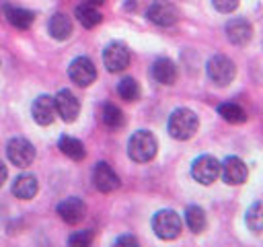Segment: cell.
I'll return each mask as SVG.
<instances>
[{
    "label": "cell",
    "mask_w": 263,
    "mask_h": 247,
    "mask_svg": "<svg viewBox=\"0 0 263 247\" xmlns=\"http://www.w3.org/2000/svg\"><path fill=\"white\" fill-rule=\"evenodd\" d=\"M115 245H129V247H136V245H138V239L132 237V235H123V237H119V239L115 241Z\"/></svg>",
    "instance_id": "cell-29"
},
{
    "label": "cell",
    "mask_w": 263,
    "mask_h": 247,
    "mask_svg": "<svg viewBox=\"0 0 263 247\" xmlns=\"http://www.w3.org/2000/svg\"><path fill=\"white\" fill-rule=\"evenodd\" d=\"M6 154H8V161L16 167H29L35 158V146L27 140V138H12L6 146Z\"/></svg>",
    "instance_id": "cell-9"
},
{
    "label": "cell",
    "mask_w": 263,
    "mask_h": 247,
    "mask_svg": "<svg viewBox=\"0 0 263 247\" xmlns=\"http://www.w3.org/2000/svg\"><path fill=\"white\" fill-rule=\"evenodd\" d=\"M125 8H127V10H134V8H136V2H134V0H127V2H125Z\"/></svg>",
    "instance_id": "cell-32"
},
{
    "label": "cell",
    "mask_w": 263,
    "mask_h": 247,
    "mask_svg": "<svg viewBox=\"0 0 263 247\" xmlns=\"http://www.w3.org/2000/svg\"><path fill=\"white\" fill-rule=\"evenodd\" d=\"M220 175H222L224 183H228V185H240V183L247 181L249 169L242 163V158H238V156H226L224 163H220Z\"/></svg>",
    "instance_id": "cell-11"
},
{
    "label": "cell",
    "mask_w": 263,
    "mask_h": 247,
    "mask_svg": "<svg viewBox=\"0 0 263 247\" xmlns=\"http://www.w3.org/2000/svg\"><path fill=\"white\" fill-rule=\"evenodd\" d=\"M53 103H55V113L66 121V123H72L78 113H80V101L78 97L68 91V89H62L58 91V95L53 97Z\"/></svg>",
    "instance_id": "cell-10"
},
{
    "label": "cell",
    "mask_w": 263,
    "mask_h": 247,
    "mask_svg": "<svg viewBox=\"0 0 263 247\" xmlns=\"http://www.w3.org/2000/svg\"><path fill=\"white\" fill-rule=\"evenodd\" d=\"M101 117H103V123L111 130H117L125 123V117H123V111L113 105V103H105L103 105V111H101Z\"/></svg>",
    "instance_id": "cell-24"
},
{
    "label": "cell",
    "mask_w": 263,
    "mask_h": 247,
    "mask_svg": "<svg viewBox=\"0 0 263 247\" xmlns=\"http://www.w3.org/2000/svg\"><path fill=\"white\" fill-rule=\"evenodd\" d=\"M185 222H187V226H189L191 233H195V235L203 233L205 226H208V218H205L203 208H199V206H189V208L185 210Z\"/></svg>",
    "instance_id": "cell-22"
},
{
    "label": "cell",
    "mask_w": 263,
    "mask_h": 247,
    "mask_svg": "<svg viewBox=\"0 0 263 247\" xmlns=\"http://www.w3.org/2000/svg\"><path fill=\"white\" fill-rule=\"evenodd\" d=\"M4 181H6V167H4V163L0 161V187L4 185Z\"/></svg>",
    "instance_id": "cell-30"
},
{
    "label": "cell",
    "mask_w": 263,
    "mask_h": 247,
    "mask_svg": "<svg viewBox=\"0 0 263 247\" xmlns=\"http://www.w3.org/2000/svg\"><path fill=\"white\" fill-rule=\"evenodd\" d=\"M212 4H214V8H216L218 12L228 14V12L236 10V6L240 4V0H212Z\"/></svg>",
    "instance_id": "cell-28"
},
{
    "label": "cell",
    "mask_w": 263,
    "mask_h": 247,
    "mask_svg": "<svg viewBox=\"0 0 263 247\" xmlns=\"http://www.w3.org/2000/svg\"><path fill=\"white\" fill-rule=\"evenodd\" d=\"M156 150H158V142H156L154 134L148 132V130H138L127 140V156L134 163L152 161L156 156Z\"/></svg>",
    "instance_id": "cell-1"
},
{
    "label": "cell",
    "mask_w": 263,
    "mask_h": 247,
    "mask_svg": "<svg viewBox=\"0 0 263 247\" xmlns=\"http://www.w3.org/2000/svg\"><path fill=\"white\" fill-rule=\"evenodd\" d=\"M146 16L150 23L158 25V27H173L177 21H179V10L173 2L168 0H154L148 10H146Z\"/></svg>",
    "instance_id": "cell-6"
},
{
    "label": "cell",
    "mask_w": 263,
    "mask_h": 247,
    "mask_svg": "<svg viewBox=\"0 0 263 247\" xmlns=\"http://www.w3.org/2000/svg\"><path fill=\"white\" fill-rule=\"evenodd\" d=\"M205 70H208L210 80H212L214 84H218V86L230 84V82L234 80V76H236V66H234V62H232L230 58H226V56H220V54L208 60Z\"/></svg>",
    "instance_id": "cell-4"
},
{
    "label": "cell",
    "mask_w": 263,
    "mask_h": 247,
    "mask_svg": "<svg viewBox=\"0 0 263 247\" xmlns=\"http://www.w3.org/2000/svg\"><path fill=\"white\" fill-rule=\"evenodd\" d=\"M68 76H70V80H72L74 84H78V86H90V84L95 82V78H97V68H95V64H92L90 58L78 56V58H74V60L70 62V66H68Z\"/></svg>",
    "instance_id": "cell-7"
},
{
    "label": "cell",
    "mask_w": 263,
    "mask_h": 247,
    "mask_svg": "<svg viewBox=\"0 0 263 247\" xmlns=\"http://www.w3.org/2000/svg\"><path fill=\"white\" fill-rule=\"evenodd\" d=\"M86 4H92V6H101V4H105L107 0H84Z\"/></svg>",
    "instance_id": "cell-31"
},
{
    "label": "cell",
    "mask_w": 263,
    "mask_h": 247,
    "mask_svg": "<svg viewBox=\"0 0 263 247\" xmlns=\"http://www.w3.org/2000/svg\"><path fill=\"white\" fill-rule=\"evenodd\" d=\"M6 19L14 29H29L35 21V12L27 10V8H14V6H6Z\"/></svg>",
    "instance_id": "cell-19"
},
{
    "label": "cell",
    "mask_w": 263,
    "mask_h": 247,
    "mask_svg": "<svg viewBox=\"0 0 263 247\" xmlns=\"http://www.w3.org/2000/svg\"><path fill=\"white\" fill-rule=\"evenodd\" d=\"M181 216L175 212V210H158L154 216H152V231L158 239L162 241H171V239H177L181 235Z\"/></svg>",
    "instance_id": "cell-3"
},
{
    "label": "cell",
    "mask_w": 263,
    "mask_h": 247,
    "mask_svg": "<svg viewBox=\"0 0 263 247\" xmlns=\"http://www.w3.org/2000/svg\"><path fill=\"white\" fill-rule=\"evenodd\" d=\"M199 128V119L195 111L187 107H179L168 115V134L175 140H189Z\"/></svg>",
    "instance_id": "cell-2"
},
{
    "label": "cell",
    "mask_w": 263,
    "mask_h": 247,
    "mask_svg": "<svg viewBox=\"0 0 263 247\" xmlns=\"http://www.w3.org/2000/svg\"><path fill=\"white\" fill-rule=\"evenodd\" d=\"M58 146H60V150H62L68 158H72V161H82V158L86 156L84 144H82L78 138H74V136H62L60 142H58Z\"/></svg>",
    "instance_id": "cell-20"
},
{
    "label": "cell",
    "mask_w": 263,
    "mask_h": 247,
    "mask_svg": "<svg viewBox=\"0 0 263 247\" xmlns=\"http://www.w3.org/2000/svg\"><path fill=\"white\" fill-rule=\"evenodd\" d=\"M92 183H95V187L99 191L111 193V191H115L119 187V177H117V173L113 171V167L109 163L101 161L92 169Z\"/></svg>",
    "instance_id": "cell-12"
},
{
    "label": "cell",
    "mask_w": 263,
    "mask_h": 247,
    "mask_svg": "<svg viewBox=\"0 0 263 247\" xmlns=\"http://www.w3.org/2000/svg\"><path fill=\"white\" fill-rule=\"evenodd\" d=\"M90 243H92V231H78L68 237V245H74V247H86Z\"/></svg>",
    "instance_id": "cell-27"
},
{
    "label": "cell",
    "mask_w": 263,
    "mask_h": 247,
    "mask_svg": "<svg viewBox=\"0 0 263 247\" xmlns=\"http://www.w3.org/2000/svg\"><path fill=\"white\" fill-rule=\"evenodd\" d=\"M226 37L232 45H247L253 39V25L247 19H230L226 23Z\"/></svg>",
    "instance_id": "cell-13"
},
{
    "label": "cell",
    "mask_w": 263,
    "mask_h": 247,
    "mask_svg": "<svg viewBox=\"0 0 263 247\" xmlns=\"http://www.w3.org/2000/svg\"><path fill=\"white\" fill-rule=\"evenodd\" d=\"M76 19H78V23H80L84 29H92V27H97V25L103 21V14L97 10V6L84 2V4L76 6Z\"/></svg>",
    "instance_id": "cell-21"
},
{
    "label": "cell",
    "mask_w": 263,
    "mask_h": 247,
    "mask_svg": "<svg viewBox=\"0 0 263 247\" xmlns=\"http://www.w3.org/2000/svg\"><path fill=\"white\" fill-rule=\"evenodd\" d=\"M58 214L68 224H78L86 216V204L80 198H66L58 204Z\"/></svg>",
    "instance_id": "cell-15"
},
{
    "label": "cell",
    "mask_w": 263,
    "mask_h": 247,
    "mask_svg": "<svg viewBox=\"0 0 263 247\" xmlns=\"http://www.w3.org/2000/svg\"><path fill=\"white\" fill-rule=\"evenodd\" d=\"M37 189H39L37 177L31 175V173H23V175H18V177L12 181V193H14L16 198H21V200H31V198H35Z\"/></svg>",
    "instance_id": "cell-17"
},
{
    "label": "cell",
    "mask_w": 263,
    "mask_h": 247,
    "mask_svg": "<svg viewBox=\"0 0 263 247\" xmlns=\"http://www.w3.org/2000/svg\"><path fill=\"white\" fill-rule=\"evenodd\" d=\"M117 93H119V97H121L123 101H138L142 91H140V84H138L136 78L125 76V78L119 80V84H117Z\"/></svg>",
    "instance_id": "cell-26"
},
{
    "label": "cell",
    "mask_w": 263,
    "mask_h": 247,
    "mask_svg": "<svg viewBox=\"0 0 263 247\" xmlns=\"http://www.w3.org/2000/svg\"><path fill=\"white\" fill-rule=\"evenodd\" d=\"M31 115L33 119L39 123V126H49L53 121V117L58 115L55 113V103H53V97L49 95H39L33 105H31Z\"/></svg>",
    "instance_id": "cell-14"
},
{
    "label": "cell",
    "mask_w": 263,
    "mask_h": 247,
    "mask_svg": "<svg viewBox=\"0 0 263 247\" xmlns=\"http://www.w3.org/2000/svg\"><path fill=\"white\" fill-rule=\"evenodd\" d=\"M218 115L228 123H242L247 121V111L238 103H222L218 105Z\"/></svg>",
    "instance_id": "cell-23"
},
{
    "label": "cell",
    "mask_w": 263,
    "mask_h": 247,
    "mask_svg": "<svg viewBox=\"0 0 263 247\" xmlns=\"http://www.w3.org/2000/svg\"><path fill=\"white\" fill-rule=\"evenodd\" d=\"M245 222L249 226L251 233L255 235H263V202H255L245 216Z\"/></svg>",
    "instance_id": "cell-25"
},
{
    "label": "cell",
    "mask_w": 263,
    "mask_h": 247,
    "mask_svg": "<svg viewBox=\"0 0 263 247\" xmlns=\"http://www.w3.org/2000/svg\"><path fill=\"white\" fill-rule=\"evenodd\" d=\"M47 29H49V35H51L53 39H58V41H66V39L72 35V21H70L68 14L58 12V14H53V16L49 19Z\"/></svg>",
    "instance_id": "cell-18"
},
{
    "label": "cell",
    "mask_w": 263,
    "mask_h": 247,
    "mask_svg": "<svg viewBox=\"0 0 263 247\" xmlns=\"http://www.w3.org/2000/svg\"><path fill=\"white\" fill-rule=\"evenodd\" d=\"M103 64L109 72H121L129 66V49L123 41H111L103 49Z\"/></svg>",
    "instance_id": "cell-8"
},
{
    "label": "cell",
    "mask_w": 263,
    "mask_h": 247,
    "mask_svg": "<svg viewBox=\"0 0 263 247\" xmlns=\"http://www.w3.org/2000/svg\"><path fill=\"white\" fill-rule=\"evenodd\" d=\"M191 177L201 185H212L220 177V163L212 154H201L191 165Z\"/></svg>",
    "instance_id": "cell-5"
},
{
    "label": "cell",
    "mask_w": 263,
    "mask_h": 247,
    "mask_svg": "<svg viewBox=\"0 0 263 247\" xmlns=\"http://www.w3.org/2000/svg\"><path fill=\"white\" fill-rule=\"evenodd\" d=\"M177 66L173 60L168 58H158L154 64H152V76L156 82L160 84H173L177 80Z\"/></svg>",
    "instance_id": "cell-16"
}]
</instances>
